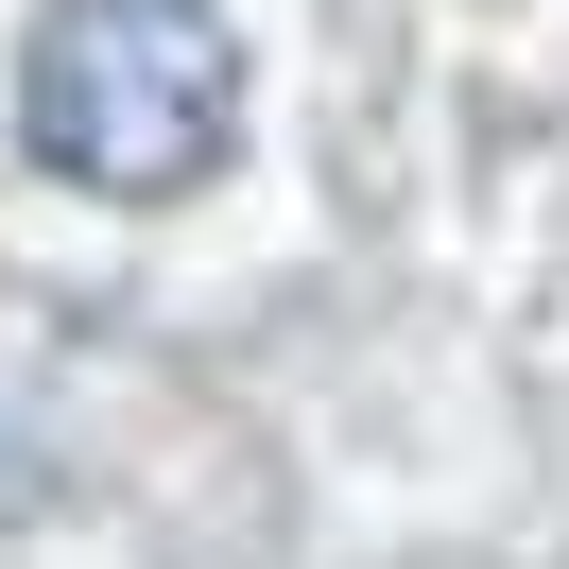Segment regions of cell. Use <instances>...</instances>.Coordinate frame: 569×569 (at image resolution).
<instances>
[{"instance_id": "1", "label": "cell", "mask_w": 569, "mask_h": 569, "mask_svg": "<svg viewBox=\"0 0 569 569\" xmlns=\"http://www.w3.org/2000/svg\"><path fill=\"white\" fill-rule=\"evenodd\" d=\"M18 139L104 208H173L242 156V52L208 0H36Z\"/></svg>"}]
</instances>
